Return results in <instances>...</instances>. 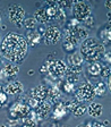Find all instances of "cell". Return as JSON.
<instances>
[{
	"instance_id": "1",
	"label": "cell",
	"mask_w": 111,
	"mask_h": 127,
	"mask_svg": "<svg viewBox=\"0 0 111 127\" xmlns=\"http://www.w3.org/2000/svg\"><path fill=\"white\" fill-rule=\"evenodd\" d=\"M28 44L22 34L9 32L1 43V52L7 59L14 64H19L27 55Z\"/></svg>"
},
{
	"instance_id": "2",
	"label": "cell",
	"mask_w": 111,
	"mask_h": 127,
	"mask_svg": "<svg viewBox=\"0 0 111 127\" xmlns=\"http://www.w3.org/2000/svg\"><path fill=\"white\" fill-rule=\"evenodd\" d=\"M106 53V47L95 37H86L81 44V55L83 59L91 63H98Z\"/></svg>"
},
{
	"instance_id": "3",
	"label": "cell",
	"mask_w": 111,
	"mask_h": 127,
	"mask_svg": "<svg viewBox=\"0 0 111 127\" xmlns=\"http://www.w3.org/2000/svg\"><path fill=\"white\" fill-rule=\"evenodd\" d=\"M67 65L62 60H51L48 61L45 65L41 67V73L42 74H49L52 77H62L66 74Z\"/></svg>"
},
{
	"instance_id": "4",
	"label": "cell",
	"mask_w": 111,
	"mask_h": 127,
	"mask_svg": "<svg viewBox=\"0 0 111 127\" xmlns=\"http://www.w3.org/2000/svg\"><path fill=\"white\" fill-rule=\"evenodd\" d=\"M8 18L15 26L22 29L26 19V13L19 5H11L8 8Z\"/></svg>"
},
{
	"instance_id": "5",
	"label": "cell",
	"mask_w": 111,
	"mask_h": 127,
	"mask_svg": "<svg viewBox=\"0 0 111 127\" xmlns=\"http://www.w3.org/2000/svg\"><path fill=\"white\" fill-rule=\"evenodd\" d=\"M73 15L74 18L78 22H84L86 18L92 16V7L84 1H75L73 2Z\"/></svg>"
},
{
	"instance_id": "6",
	"label": "cell",
	"mask_w": 111,
	"mask_h": 127,
	"mask_svg": "<svg viewBox=\"0 0 111 127\" xmlns=\"http://www.w3.org/2000/svg\"><path fill=\"white\" fill-rule=\"evenodd\" d=\"M75 95H76V99L78 101H83V102H92V100L95 96L93 85L91 84L90 82L83 83V84L76 90Z\"/></svg>"
},
{
	"instance_id": "7",
	"label": "cell",
	"mask_w": 111,
	"mask_h": 127,
	"mask_svg": "<svg viewBox=\"0 0 111 127\" xmlns=\"http://www.w3.org/2000/svg\"><path fill=\"white\" fill-rule=\"evenodd\" d=\"M43 36H44L45 43L48 45H55L58 42H60L61 37H62V33H61L60 29L58 26L50 25L49 27H47Z\"/></svg>"
},
{
	"instance_id": "8",
	"label": "cell",
	"mask_w": 111,
	"mask_h": 127,
	"mask_svg": "<svg viewBox=\"0 0 111 127\" xmlns=\"http://www.w3.org/2000/svg\"><path fill=\"white\" fill-rule=\"evenodd\" d=\"M43 30H32V31H28L26 33V42L28 45L31 47H35V45H39L42 41V35Z\"/></svg>"
},
{
	"instance_id": "9",
	"label": "cell",
	"mask_w": 111,
	"mask_h": 127,
	"mask_svg": "<svg viewBox=\"0 0 111 127\" xmlns=\"http://www.w3.org/2000/svg\"><path fill=\"white\" fill-rule=\"evenodd\" d=\"M19 73V67L15 64H6L0 70V78H13Z\"/></svg>"
},
{
	"instance_id": "10",
	"label": "cell",
	"mask_w": 111,
	"mask_h": 127,
	"mask_svg": "<svg viewBox=\"0 0 111 127\" xmlns=\"http://www.w3.org/2000/svg\"><path fill=\"white\" fill-rule=\"evenodd\" d=\"M23 90H24V85L19 81H11V82H9L3 87V91L7 94H10V95L21 94L23 92Z\"/></svg>"
},
{
	"instance_id": "11",
	"label": "cell",
	"mask_w": 111,
	"mask_h": 127,
	"mask_svg": "<svg viewBox=\"0 0 111 127\" xmlns=\"http://www.w3.org/2000/svg\"><path fill=\"white\" fill-rule=\"evenodd\" d=\"M32 98L37 99L39 101H43L48 98V87L44 85H37L32 89Z\"/></svg>"
},
{
	"instance_id": "12",
	"label": "cell",
	"mask_w": 111,
	"mask_h": 127,
	"mask_svg": "<svg viewBox=\"0 0 111 127\" xmlns=\"http://www.w3.org/2000/svg\"><path fill=\"white\" fill-rule=\"evenodd\" d=\"M68 64L69 66L68 67H75V68H82V64H83V57L81 55V52H74L71 55L68 56Z\"/></svg>"
},
{
	"instance_id": "13",
	"label": "cell",
	"mask_w": 111,
	"mask_h": 127,
	"mask_svg": "<svg viewBox=\"0 0 111 127\" xmlns=\"http://www.w3.org/2000/svg\"><path fill=\"white\" fill-rule=\"evenodd\" d=\"M87 112L90 115L91 117L93 118H99V117L102 115L103 112V107L101 103H98V102H91L90 106L87 107Z\"/></svg>"
},
{
	"instance_id": "14",
	"label": "cell",
	"mask_w": 111,
	"mask_h": 127,
	"mask_svg": "<svg viewBox=\"0 0 111 127\" xmlns=\"http://www.w3.org/2000/svg\"><path fill=\"white\" fill-rule=\"evenodd\" d=\"M99 39L102 41L103 45H109L111 42V29L110 26L103 27L100 32H99Z\"/></svg>"
},
{
	"instance_id": "15",
	"label": "cell",
	"mask_w": 111,
	"mask_h": 127,
	"mask_svg": "<svg viewBox=\"0 0 111 127\" xmlns=\"http://www.w3.org/2000/svg\"><path fill=\"white\" fill-rule=\"evenodd\" d=\"M34 19L36 21V23H40V24H45V23H48V22H50L45 8H39V9L35 11Z\"/></svg>"
},
{
	"instance_id": "16",
	"label": "cell",
	"mask_w": 111,
	"mask_h": 127,
	"mask_svg": "<svg viewBox=\"0 0 111 127\" xmlns=\"http://www.w3.org/2000/svg\"><path fill=\"white\" fill-rule=\"evenodd\" d=\"M69 104H70V110H73V114L77 117L84 115L87 110V107L84 106V104H81V103L73 102V103H69Z\"/></svg>"
},
{
	"instance_id": "17",
	"label": "cell",
	"mask_w": 111,
	"mask_h": 127,
	"mask_svg": "<svg viewBox=\"0 0 111 127\" xmlns=\"http://www.w3.org/2000/svg\"><path fill=\"white\" fill-rule=\"evenodd\" d=\"M67 110H68V108H67L66 103H59L58 106L56 107L55 111H53V117H55L56 119L62 118L63 116H66Z\"/></svg>"
},
{
	"instance_id": "18",
	"label": "cell",
	"mask_w": 111,
	"mask_h": 127,
	"mask_svg": "<svg viewBox=\"0 0 111 127\" xmlns=\"http://www.w3.org/2000/svg\"><path fill=\"white\" fill-rule=\"evenodd\" d=\"M50 109H51L50 102H49V101H47V100H43V101H41V102H40V104L37 106L36 111H37V114H39L40 116H45V115L50 111Z\"/></svg>"
},
{
	"instance_id": "19",
	"label": "cell",
	"mask_w": 111,
	"mask_h": 127,
	"mask_svg": "<svg viewBox=\"0 0 111 127\" xmlns=\"http://www.w3.org/2000/svg\"><path fill=\"white\" fill-rule=\"evenodd\" d=\"M61 96V92L57 86H51L50 89H48V98H50L51 101L58 100Z\"/></svg>"
},
{
	"instance_id": "20",
	"label": "cell",
	"mask_w": 111,
	"mask_h": 127,
	"mask_svg": "<svg viewBox=\"0 0 111 127\" xmlns=\"http://www.w3.org/2000/svg\"><path fill=\"white\" fill-rule=\"evenodd\" d=\"M101 70H102V66L99 63H92L88 67V74L92 76H99Z\"/></svg>"
},
{
	"instance_id": "21",
	"label": "cell",
	"mask_w": 111,
	"mask_h": 127,
	"mask_svg": "<svg viewBox=\"0 0 111 127\" xmlns=\"http://www.w3.org/2000/svg\"><path fill=\"white\" fill-rule=\"evenodd\" d=\"M93 89H94V95H98V96H103L107 93V86L103 82H99Z\"/></svg>"
},
{
	"instance_id": "22",
	"label": "cell",
	"mask_w": 111,
	"mask_h": 127,
	"mask_svg": "<svg viewBox=\"0 0 111 127\" xmlns=\"http://www.w3.org/2000/svg\"><path fill=\"white\" fill-rule=\"evenodd\" d=\"M36 21H35L33 17H29V18H26L25 22H24L23 27L27 29L28 31H32V30H36Z\"/></svg>"
},
{
	"instance_id": "23",
	"label": "cell",
	"mask_w": 111,
	"mask_h": 127,
	"mask_svg": "<svg viewBox=\"0 0 111 127\" xmlns=\"http://www.w3.org/2000/svg\"><path fill=\"white\" fill-rule=\"evenodd\" d=\"M35 125H36V122L33 117V112H32V117H29L28 115L26 117H24L22 127H35Z\"/></svg>"
},
{
	"instance_id": "24",
	"label": "cell",
	"mask_w": 111,
	"mask_h": 127,
	"mask_svg": "<svg viewBox=\"0 0 111 127\" xmlns=\"http://www.w3.org/2000/svg\"><path fill=\"white\" fill-rule=\"evenodd\" d=\"M83 23H84V25H83V26L86 27V29L88 30V29H92V27L94 26L95 22H94V18H93V16H90V17L85 19V21L83 22Z\"/></svg>"
},
{
	"instance_id": "25",
	"label": "cell",
	"mask_w": 111,
	"mask_h": 127,
	"mask_svg": "<svg viewBox=\"0 0 111 127\" xmlns=\"http://www.w3.org/2000/svg\"><path fill=\"white\" fill-rule=\"evenodd\" d=\"M63 91L66 93H71L75 91V85L71 84V83L69 82H65V84H63Z\"/></svg>"
},
{
	"instance_id": "26",
	"label": "cell",
	"mask_w": 111,
	"mask_h": 127,
	"mask_svg": "<svg viewBox=\"0 0 111 127\" xmlns=\"http://www.w3.org/2000/svg\"><path fill=\"white\" fill-rule=\"evenodd\" d=\"M110 73H111L110 67L106 66V67H102V70H101L100 75L103 77V78H109V77H110Z\"/></svg>"
},
{
	"instance_id": "27",
	"label": "cell",
	"mask_w": 111,
	"mask_h": 127,
	"mask_svg": "<svg viewBox=\"0 0 111 127\" xmlns=\"http://www.w3.org/2000/svg\"><path fill=\"white\" fill-rule=\"evenodd\" d=\"M40 102H41V101H39L37 99H34V98H31V99L28 100L29 107H31V108H33V109H36L37 106L40 104Z\"/></svg>"
},
{
	"instance_id": "28",
	"label": "cell",
	"mask_w": 111,
	"mask_h": 127,
	"mask_svg": "<svg viewBox=\"0 0 111 127\" xmlns=\"http://www.w3.org/2000/svg\"><path fill=\"white\" fill-rule=\"evenodd\" d=\"M102 58L104 59V60H106L108 64H110V51H109L108 53H107V52L104 53V55H103V57H102Z\"/></svg>"
},
{
	"instance_id": "29",
	"label": "cell",
	"mask_w": 111,
	"mask_h": 127,
	"mask_svg": "<svg viewBox=\"0 0 111 127\" xmlns=\"http://www.w3.org/2000/svg\"><path fill=\"white\" fill-rule=\"evenodd\" d=\"M92 127H106L104 125L102 124V123H98V122H95L92 124Z\"/></svg>"
},
{
	"instance_id": "30",
	"label": "cell",
	"mask_w": 111,
	"mask_h": 127,
	"mask_svg": "<svg viewBox=\"0 0 111 127\" xmlns=\"http://www.w3.org/2000/svg\"><path fill=\"white\" fill-rule=\"evenodd\" d=\"M107 84H108V90L110 91L111 90V78H110V77L108 78V82H107Z\"/></svg>"
},
{
	"instance_id": "31",
	"label": "cell",
	"mask_w": 111,
	"mask_h": 127,
	"mask_svg": "<svg viewBox=\"0 0 111 127\" xmlns=\"http://www.w3.org/2000/svg\"><path fill=\"white\" fill-rule=\"evenodd\" d=\"M104 5H106V7L108 8V9H110V7H111V2H110V1H106V3H104Z\"/></svg>"
},
{
	"instance_id": "32",
	"label": "cell",
	"mask_w": 111,
	"mask_h": 127,
	"mask_svg": "<svg viewBox=\"0 0 111 127\" xmlns=\"http://www.w3.org/2000/svg\"><path fill=\"white\" fill-rule=\"evenodd\" d=\"M33 74H34V71H33V70H32V69H31V70L28 71V75H33Z\"/></svg>"
},
{
	"instance_id": "33",
	"label": "cell",
	"mask_w": 111,
	"mask_h": 127,
	"mask_svg": "<svg viewBox=\"0 0 111 127\" xmlns=\"http://www.w3.org/2000/svg\"><path fill=\"white\" fill-rule=\"evenodd\" d=\"M1 21H2V16H1V13H0V25H1Z\"/></svg>"
},
{
	"instance_id": "34",
	"label": "cell",
	"mask_w": 111,
	"mask_h": 127,
	"mask_svg": "<svg viewBox=\"0 0 111 127\" xmlns=\"http://www.w3.org/2000/svg\"><path fill=\"white\" fill-rule=\"evenodd\" d=\"M0 127H7V126H5V125H2V124H0Z\"/></svg>"
},
{
	"instance_id": "35",
	"label": "cell",
	"mask_w": 111,
	"mask_h": 127,
	"mask_svg": "<svg viewBox=\"0 0 111 127\" xmlns=\"http://www.w3.org/2000/svg\"><path fill=\"white\" fill-rule=\"evenodd\" d=\"M1 53H2V52H1V49H0V56H1Z\"/></svg>"
},
{
	"instance_id": "36",
	"label": "cell",
	"mask_w": 111,
	"mask_h": 127,
	"mask_svg": "<svg viewBox=\"0 0 111 127\" xmlns=\"http://www.w3.org/2000/svg\"><path fill=\"white\" fill-rule=\"evenodd\" d=\"M0 40H1V35H0Z\"/></svg>"
}]
</instances>
